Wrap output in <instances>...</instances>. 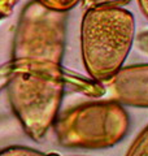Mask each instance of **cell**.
<instances>
[{
	"instance_id": "cell-1",
	"label": "cell",
	"mask_w": 148,
	"mask_h": 156,
	"mask_svg": "<svg viewBox=\"0 0 148 156\" xmlns=\"http://www.w3.org/2000/svg\"><path fill=\"white\" fill-rule=\"evenodd\" d=\"M135 37L132 13L122 7L87 8L81 23V52L92 80L104 82L123 66Z\"/></svg>"
},
{
	"instance_id": "cell-2",
	"label": "cell",
	"mask_w": 148,
	"mask_h": 156,
	"mask_svg": "<svg viewBox=\"0 0 148 156\" xmlns=\"http://www.w3.org/2000/svg\"><path fill=\"white\" fill-rule=\"evenodd\" d=\"M5 81L14 115L34 140H42L53 126L64 95V73L9 64Z\"/></svg>"
},
{
	"instance_id": "cell-3",
	"label": "cell",
	"mask_w": 148,
	"mask_h": 156,
	"mask_svg": "<svg viewBox=\"0 0 148 156\" xmlns=\"http://www.w3.org/2000/svg\"><path fill=\"white\" fill-rule=\"evenodd\" d=\"M65 26V13L30 3L22 11L14 33L11 65L62 72Z\"/></svg>"
},
{
	"instance_id": "cell-4",
	"label": "cell",
	"mask_w": 148,
	"mask_h": 156,
	"mask_svg": "<svg viewBox=\"0 0 148 156\" xmlns=\"http://www.w3.org/2000/svg\"><path fill=\"white\" fill-rule=\"evenodd\" d=\"M53 126L58 143L64 147L104 150L125 138L130 117L117 101H91L66 111Z\"/></svg>"
},
{
	"instance_id": "cell-5",
	"label": "cell",
	"mask_w": 148,
	"mask_h": 156,
	"mask_svg": "<svg viewBox=\"0 0 148 156\" xmlns=\"http://www.w3.org/2000/svg\"><path fill=\"white\" fill-rule=\"evenodd\" d=\"M100 83L105 90L107 100L148 108V64L122 66L109 80Z\"/></svg>"
},
{
	"instance_id": "cell-6",
	"label": "cell",
	"mask_w": 148,
	"mask_h": 156,
	"mask_svg": "<svg viewBox=\"0 0 148 156\" xmlns=\"http://www.w3.org/2000/svg\"><path fill=\"white\" fill-rule=\"evenodd\" d=\"M126 156H148V126L138 135Z\"/></svg>"
},
{
	"instance_id": "cell-7",
	"label": "cell",
	"mask_w": 148,
	"mask_h": 156,
	"mask_svg": "<svg viewBox=\"0 0 148 156\" xmlns=\"http://www.w3.org/2000/svg\"><path fill=\"white\" fill-rule=\"evenodd\" d=\"M35 2L51 11L65 13L69 9L74 8L82 0H35Z\"/></svg>"
},
{
	"instance_id": "cell-8",
	"label": "cell",
	"mask_w": 148,
	"mask_h": 156,
	"mask_svg": "<svg viewBox=\"0 0 148 156\" xmlns=\"http://www.w3.org/2000/svg\"><path fill=\"white\" fill-rule=\"evenodd\" d=\"M0 156H48L41 152L38 150L30 147H23V146H12L0 150Z\"/></svg>"
},
{
	"instance_id": "cell-9",
	"label": "cell",
	"mask_w": 148,
	"mask_h": 156,
	"mask_svg": "<svg viewBox=\"0 0 148 156\" xmlns=\"http://www.w3.org/2000/svg\"><path fill=\"white\" fill-rule=\"evenodd\" d=\"M87 8L95 7H122L126 5L130 0H82Z\"/></svg>"
},
{
	"instance_id": "cell-10",
	"label": "cell",
	"mask_w": 148,
	"mask_h": 156,
	"mask_svg": "<svg viewBox=\"0 0 148 156\" xmlns=\"http://www.w3.org/2000/svg\"><path fill=\"white\" fill-rule=\"evenodd\" d=\"M17 3L18 0H0V18L8 17Z\"/></svg>"
},
{
	"instance_id": "cell-11",
	"label": "cell",
	"mask_w": 148,
	"mask_h": 156,
	"mask_svg": "<svg viewBox=\"0 0 148 156\" xmlns=\"http://www.w3.org/2000/svg\"><path fill=\"white\" fill-rule=\"evenodd\" d=\"M136 2H138V5H139L140 12L143 13V16L148 20V0H136Z\"/></svg>"
}]
</instances>
